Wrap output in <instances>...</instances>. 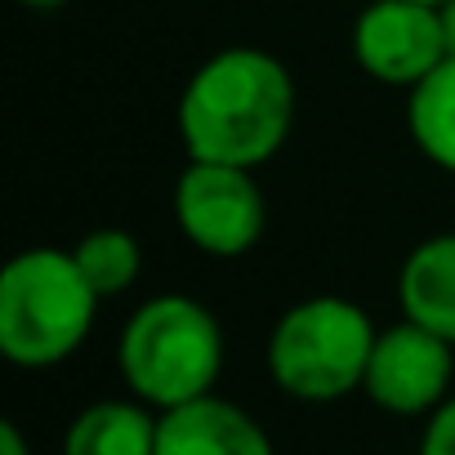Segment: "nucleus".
Masks as SVG:
<instances>
[{
    "label": "nucleus",
    "mask_w": 455,
    "mask_h": 455,
    "mask_svg": "<svg viewBox=\"0 0 455 455\" xmlns=\"http://www.w3.org/2000/svg\"><path fill=\"white\" fill-rule=\"evenodd\" d=\"M295 76L259 45H228L210 54L183 85L174 125L188 161L259 170L295 130Z\"/></svg>",
    "instance_id": "f257e3e1"
},
{
    "label": "nucleus",
    "mask_w": 455,
    "mask_h": 455,
    "mask_svg": "<svg viewBox=\"0 0 455 455\" xmlns=\"http://www.w3.org/2000/svg\"><path fill=\"white\" fill-rule=\"evenodd\" d=\"M14 5H23V10H63V5H72V0H14Z\"/></svg>",
    "instance_id": "dca6fc26"
},
{
    "label": "nucleus",
    "mask_w": 455,
    "mask_h": 455,
    "mask_svg": "<svg viewBox=\"0 0 455 455\" xmlns=\"http://www.w3.org/2000/svg\"><path fill=\"white\" fill-rule=\"evenodd\" d=\"M116 366L125 388L152 411L183 406L214 393L223 375V326L192 295H152L125 317Z\"/></svg>",
    "instance_id": "7ed1b4c3"
},
{
    "label": "nucleus",
    "mask_w": 455,
    "mask_h": 455,
    "mask_svg": "<svg viewBox=\"0 0 455 455\" xmlns=\"http://www.w3.org/2000/svg\"><path fill=\"white\" fill-rule=\"evenodd\" d=\"M402 317L455 344V233H433L411 246L397 268Z\"/></svg>",
    "instance_id": "1a4fd4ad"
},
{
    "label": "nucleus",
    "mask_w": 455,
    "mask_h": 455,
    "mask_svg": "<svg viewBox=\"0 0 455 455\" xmlns=\"http://www.w3.org/2000/svg\"><path fill=\"white\" fill-rule=\"evenodd\" d=\"M375 335L379 331L362 304L344 295H308L268 331V379L295 402H339L362 388Z\"/></svg>",
    "instance_id": "20e7f679"
},
{
    "label": "nucleus",
    "mask_w": 455,
    "mask_h": 455,
    "mask_svg": "<svg viewBox=\"0 0 455 455\" xmlns=\"http://www.w3.org/2000/svg\"><path fill=\"white\" fill-rule=\"evenodd\" d=\"M156 415L148 402L103 397L72 415L63 433V455H156Z\"/></svg>",
    "instance_id": "9d476101"
},
{
    "label": "nucleus",
    "mask_w": 455,
    "mask_h": 455,
    "mask_svg": "<svg viewBox=\"0 0 455 455\" xmlns=\"http://www.w3.org/2000/svg\"><path fill=\"white\" fill-rule=\"evenodd\" d=\"M0 455H28V437L19 433V424H0Z\"/></svg>",
    "instance_id": "4468645a"
},
{
    "label": "nucleus",
    "mask_w": 455,
    "mask_h": 455,
    "mask_svg": "<svg viewBox=\"0 0 455 455\" xmlns=\"http://www.w3.org/2000/svg\"><path fill=\"white\" fill-rule=\"evenodd\" d=\"M103 295L63 246L19 251L0 273V353L19 371L63 366L94 331Z\"/></svg>",
    "instance_id": "f03ea898"
},
{
    "label": "nucleus",
    "mask_w": 455,
    "mask_h": 455,
    "mask_svg": "<svg viewBox=\"0 0 455 455\" xmlns=\"http://www.w3.org/2000/svg\"><path fill=\"white\" fill-rule=\"evenodd\" d=\"M72 255L103 299L125 295L143 273V246H139L134 233H125V228H94V233H85L72 246Z\"/></svg>",
    "instance_id": "f8f14e48"
},
{
    "label": "nucleus",
    "mask_w": 455,
    "mask_h": 455,
    "mask_svg": "<svg viewBox=\"0 0 455 455\" xmlns=\"http://www.w3.org/2000/svg\"><path fill=\"white\" fill-rule=\"evenodd\" d=\"M419 455H455V393L428 415L424 437H419Z\"/></svg>",
    "instance_id": "ddd939ff"
},
{
    "label": "nucleus",
    "mask_w": 455,
    "mask_h": 455,
    "mask_svg": "<svg viewBox=\"0 0 455 455\" xmlns=\"http://www.w3.org/2000/svg\"><path fill=\"white\" fill-rule=\"evenodd\" d=\"M156 455H273L264 424L219 393L156 415Z\"/></svg>",
    "instance_id": "6e6552de"
},
{
    "label": "nucleus",
    "mask_w": 455,
    "mask_h": 455,
    "mask_svg": "<svg viewBox=\"0 0 455 455\" xmlns=\"http://www.w3.org/2000/svg\"><path fill=\"white\" fill-rule=\"evenodd\" d=\"M442 14V36H446V54H455V0H446V5H437Z\"/></svg>",
    "instance_id": "2eb2a0df"
},
{
    "label": "nucleus",
    "mask_w": 455,
    "mask_h": 455,
    "mask_svg": "<svg viewBox=\"0 0 455 455\" xmlns=\"http://www.w3.org/2000/svg\"><path fill=\"white\" fill-rule=\"evenodd\" d=\"M174 223L192 251L210 259H242L259 246L268 201L255 170L188 161L174 179Z\"/></svg>",
    "instance_id": "39448f33"
},
{
    "label": "nucleus",
    "mask_w": 455,
    "mask_h": 455,
    "mask_svg": "<svg viewBox=\"0 0 455 455\" xmlns=\"http://www.w3.org/2000/svg\"><path fill=\"white\" fill-rule=\"evenodd\" d=\"M348 45L353 63L388 90H415L446 59L442 14L419 0H366L353 19Z\"/></svg>",
    "instance_id": "0eeeda50"
},
{
    "label": "nucleus",
    "mask_w": 455,
    "mask_h": 455,
    "mask_svg": "<svg viewBox=\"0 0 455 455\" xmlns=\"http://www.w3.org/2000/svg\"><path fill=\"white\" fill-rule=\"evenodd\" d=\"M419 5H446V0H419Z\"/></svg>",
    "instance_id": "f3484780"
},
{
    "label": "nucleus",
    "mask_w": 455,
    "mask_h": 455,
    "mask_svg": "<svg viewBox=\"0 0 455 455\" xmlns=\"http://www.w3.org/2000/svg\"><path fill=\"white\" fill-rule=\"evenodd\" d=\"M451 379H455V344L402 317L397 326L375 335L362 393L384 415L428 419L451 397Z\"/></svg>",
    "instance_id": "423d86ee"
},
{
    "label": "nucleus",
    "mask_w": 455,
    "mask_h": 455,
    "mask_svg": "<svg viewBox=\"0 0 455 455\" xmlns=\"http://www.w3.org/2000/svg\"><path fill=\"white\" fill-rule=\"evenodd\" d=\"M406 134L428 165L455 174V54L406 90Z\"/></svg>",
    "instance_id": "9b49d317"
}]
</instances>
